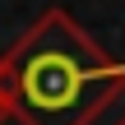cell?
I'll use <instances>...</instances> for the list:
<instances>
[{
  "mask_svg": "<svg viewBox=\"0 0 125 125\" xmlns=\"http://www.w3.org/2000/svg\"><path fill=\"white\" fill-rule=\"evenodd\" d=\"M125 83L116 65L65 9H46L0 56V102L23 125H88Z\"/></svg>",
  "mask_w": 125,
  "mask_h": 125,
  "instance_id": "obj_1",
  "label": "cell"
},
{
  "mask_svg": "<svg viewBox=\"0 0 125 125\" xmlns=\"http://www.w3.org/2000/svg\"><path fill=\"white\" fill-rule=\"evenodd\" d=\"M5 121H9V107H5V102H0V125H5Z\"/></svg>",
  "mask_w": 125,
  "mask_h": 125,
  "instance_id": "obj_2",
  "label": "cell"
},
{
  "mask_svg": "<svg viewBox=\"0 0 125 125\" xmlns=\"http://www.w3.org/2000/svg\"><path fill=\"white\" fill-rule=\"evenodd\" d=\"M116 125H125V116H121V121H116Z\"/></svg>",
  "mask_w": 125,
  "mask_h": 125,
  "instance_id": "obj_3",
  "label": "cell"
}]
</instances>
